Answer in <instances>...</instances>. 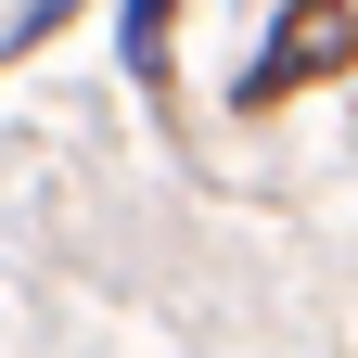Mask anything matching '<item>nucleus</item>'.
Listing matches in <instances>:
<instances>
[{"label":"nucleus","mask_w":358,"mask_h":358,"mask_svg":"<svg viewBox=\"0 0 358 358\" xmlns=\"http://www.w3.org/2000/svg\"><path fill=\"white\" fill-rule=\"evenodd\" d=\"M166 13L179 0H128V77H166Z\"/></svg>","instance_id":"2"},{"label":"nucleus","mask_w":358,"mask_h":358,"mask_svg":"<svg viewBox=\"0 0 358 358\" xmlns=\"http://www.w3.org/2000/svg\"><path fill=\"white\" fill-rule=\"evenodd\" d=\"M333 38H345V26H333V0H294V13H282V38H268V64L243 77V103H282L307 64H333Z\"/></svg>","instance_id":"1"}]
</instances>
